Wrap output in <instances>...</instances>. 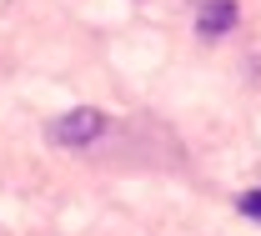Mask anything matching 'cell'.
I'll return each mask as SVG.
<instances>
[{
    "label": "cell",
    "mask_w": 261,
    "mask_h": 236,
    "mask_svg": "<svg viewBox=\"0 0 261 236\" xmlns=\"http://www.w3.org/2000/svg\"><path fill=\"white\" fill-rule=\"evenodd\" d=\"M100 131H106V116H100L96 106H75V111H65L61 121H50V126H45V136H50L56 146H70V151L91 146Z\"/></svg>",
    "instance_id": "cell-1"
},
{
    "label": "cell",
    "mask_w": 261,
    "mask_h": 236,
    "mask_svg": "<svg viewBox=\"0 0 261 236\" xmlns=\"http://www.w3.org/2000/svg\"><path fill=\"white\" fill-rule=\"evenodd\" d=\"M236 206H241V216L261 221V186H256V191H241V201H236Z\"/></svg>",
    "instance_id": "cell-3"
},
{
    "label": "cell",
    "mask_w": 261,
    "mask_h": 236,
    "mask_svg": "<svg viewBox=\"0 0 261 236\" xmlns=\"http://www.w3.org/2000/svg\"><path fill=\"white\" fill-rule=\"evenodd\" d=\"M196 31L206 35V40L236 31V0H201V10H196Z\"/></svg>",
    "instance_id": "cell-2"
}]
</instances>
